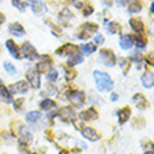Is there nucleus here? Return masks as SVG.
I'll use <instances>...</instances> for the list:
<instances>
[{"mask_svg":"<svg viewBox=\"0 0 154 154\" xmlns=\"http://www.w3.org/2000/svg\"><path fill=\"white\" fill-rule=\"evenodd\" d=\"M94 79H95V84H97V88L100 91H109L114 87V81L111 80V77L100 70L94 72Z\"/></svg>","mask_w":154,"mask_h":154,"instance_id":"obj_1","label":"nucleus"},{"mask_svg":"<svg viewBox=\"0 0 154 154\" xmlns=\"http://www.w3.org/2000/svg\"><path fill=\"white\" fill-rule=\"evenodd\" d=\"M100 53H101V60L104 62L106 66L112 67V66L115 65L116 57H115V55H114V52H112V51H109V49H102Z\"/></svg>","mask_w":154,"mask_h":154,"instance_id":"obj_2","label":"nucleus"},{"mask_svg":"<svg viewBox=\"0 0 154 154\" xmlns=\"http://www.w3.org/2000/svg\"><path fill=\"white\" fill-rule=\"evenodd\" d=\"M21 51H23V55H24L25 57H28V59H37L38 57V53H37V49L34 48L31 44H28V42H25L23 46H21Z\"/></svg>","mask_w":154,"mask_h":154,"instance_id":"obj_3","label":"nucleus"},{"mask_svg":"<svg viewBox=\"0 0 154 154\" xmlns=\"http://www.w3.org/2000/svg\"><path fill=\"white\" fill-rule=\"evenodd\" d=\"M69 98H70V101H72V104H74L76 106H80L84 104V94L81 93V91H72Z\"/></svg>","mask_w":154,"mask_h":154,"instance_id":"obj_4","label":"nucleus"},{"mask_svg":"<svg viewBox=\"0 0 154 154\" xmlns=\"http://www.w3.org/2000/svg\"><path fill=\"white\" fill-rule=\"evenodd\" d=\"M81 133H83V136H84V137L90 139V140H93V142L100 140V134H98L97 132L93 129V128H84V129L81 130Z\"/></svg>","mask_w":154,"mask_h":154,"instance_id":"obj_5","label":"nucleus"},{"mask_svg":"<svg viewBox=\"0 0 154 154\" xmlns=\"http://www.w3.org/2000/svg\"><path fill=\"white\" fill-rule=\"evenodd\" d=\"M27 77H28L29 83H31V85H32L34 88H39V73L38 72H35V70H31V72H28V74H27Z\"/></svg>","mask_w":154,"mask_h":154,"instance_id":"obj_6","label":"nucleus"},{"mask_svg":"<svg viewBox=\"0 0 154 154\" xmlns=\"http://www.w3.org/2000/svg\"><path fill=\"white\" fill-rule=\"evenodd\" d=\"M59 116L65 122H72L74 119V112L70 109V108H63V109H60V112H59Z\"/></svg>","mask_w":154,"mask_h":154,"instance_id":"obj_7","label":"nucleus"},{"mask_svg":"<svg viewBox=\"0 0 154 154\" xmlns=\"http://www.w3.org/2000/svg\"><path fill=\"white\" fill-rule=\"evenodd\" d=\"M27 83L25 81H18V83H16V84L10 85L8 88H10V93H25L27 91Z\"/></svg>","mask_w":154,"mask_h":154,"instance_id":"obj_8","label":"nucleus"},{"mask_svg":"<svg viewBox=\"0 0 154 154\" xmlns=\"http://www.w3.org/2000/svg\"><path fill=\"white\" fill-rule=\"evenodd\" d=\"M80 118L83 121H93V119H97L98 118V114L95 112L94 108H90V109H87V111H83L80 114Z\"/></svg>","mask_w":154,"mask_h":154,"instance_id":"obj_9","label":"nucleus"},{"mask_svg":"<svg viewBox=\"0 0 154 154\" xmlns=\"http://www.w3.org/2000/svg\"><path fill=\"white\" fill-rule=\"evenodd\" d=\"M119 44H121L122 49H130L133 46V39L130 35H122L121 39H119Z\"/></svg>","mask_w":154,"mask_h":154,"instance_id":"obj_10","label":"nucleus"},{"mask_svg":"<svg viewBox=\"0 0 154 154\" xmlns=\"http://www.w3.org/2000/svg\"><path fill=\"white\" fill-rule=\"evenodd\" d=\"M142 81H143V84H144V87L151 88V87H153V83H154L153 73H151V72H146V73L143 74V77H142Z\"/></svg>","mask_w":154,"mask_h":154,"instance_id":"obj_11","label":"nucleus"},{"mask_svg":"<svg viewBox=\"0 0 154 154\" xmlns=\"http://www.w3.org/2000/svg\"><path fill=\"white\" fill-rule=\"evenodd\" d=\"M130 27H132L137 34H143L144 25H143V23L140 20H137V18H132V20H130Z\"/></svg>","mask_w":154,"mask_h":154,"instance_id":"obj_12","label":"nucleus"},{"mask_svg":"<svg viewBox=\"0 0 154 154\" xmlns=\"http://www.w3.org/2000/svg\"><path fill=\"white\" fill-rule=\"evenodd\" d=\"M10 32H11L13 35H16V37H23L25 31H24V28L18 24V23H16V24L10 25Z\"/></svg>","mask_w":154,"mask_h":154,"instance_id":"obj_13","label":"nucleus"},{"mask_svg":"<svg viewBox=\"0 0 154 154\" xmlns=\"http://www.w3.org/2000/svg\"><path fill=\"white\" fill-rule=\"evenodd\" d=\"M128 7H129V11L137 13L142 8V4H140L139 0H128Z\"/></svg>","mask_w":154,"mask_h":154,"instance_id":"obj_14","label":"nucleus"},{"mask_svg":"<svg viewBox=\"0 0 154 154\" xmlns=\"http://www.w3.org/2000/svg\"><path fill=\"white\" fill-rule=\"evenodd\" d=\"M130 116V109L129 108H122L118 112V118H119V123H125L128 121V118Z\"/></svg>","mask_w":154,"mask_h":154,"instance_id":"obj_15","label":"nucleus"},{"mask_svg":"<svg viewBox=\"0 0 154 154\" xmlns=\"http://www.w3.org/2000/svg\"><path fill=\"white\" fill-rule=\"evenodd\" d=\"M51 69V60H45V62H41L37 65V72L38 73H45V72H49Z\"/></svg>","mask_w":154,"mask_h":154,"instance_id":"obj_16","label":"nucleus"},{"mask_svg":"<svg viewBox=\"0 0 154 154\" xmlns=\"http://www.w3.org/2000/svg\"><path fill=\"white\" fill-rule=\"evenodd\" d=\"M31 4H32V8L35 13H44L45 10V6L42 3V0H31Z\"/></svg>","mask_w":154,"mask_h":154,"instance_id":"obj_17","label":"nucleus"},{"mask_svg":"<svg viewBox=\"0 0 154 154\" xmlns=\"http://www.w3.org/2000/svg\"><path fill=\"white\" fill-rule=\"evenodd\" d=\"M73 51H77V48L74 46V45L66 44L65 46H62L60 49H57V53H60V55H63V53H69V55H72V52H73Z\"/></svg>","mask_w":154,"mask_h":154,"instance_id":"obj_18","label":"nucleus"},{"mask_svg":"<svg viewBox=\"0 0 154 154\" xmlns=\"http://www.w3.org/2000/svg\"><path fill=\"white\" fill-rule=\"evenodd\" d=\"M81 62H83V56L79 55V53H73L72 57L69 59V62H67V65L69 66H76V65H79V63H81Z\"/></svg>","mask_w":154,"mask_h":154,"instance_id":"obj_19","label":"nucleus"},{"mask_svg":"<svg viewBox=\"0 0 154 154\" xmlns=\"http://www.w3.org/2000/svg\"><path fill=\"white\" fill-rule=\"evenodd\" d=\"M6 46H7V49L11 52V55L14 57H20V55H18V49H17L16 44H14L13 41H7V42H6Z\"/></svg>","mask_w":154,"mask_h":154,"instance_id":"obj_20","label":"nucleus"},{"mask_svg":"<svg viewBox=\"0 0 154 154\" xmlns=\"http://www.w3.org/2000/svg\"><path fill=\"white\" fill-rule=\"evenodd\" d=\"M133 102L139 106V108H142V109L146 106V104H147V101L144 100V97H143V95H140V94L134 95V97H133Z\"/></svg>","mask_w":154,"mask_h":154,"instance_id":"obj_21","label":"nucleus"},{"mask_svg":"<svg viewBox=\"0 0 154 154\" xmlns=\"http://www.w3.org/2000/svg\"><path fill=\"white\" fill-rule=\"evenodd\" d=\"M0 97L4 98V101H6V102L11 101V94H10V91H8L6 87H3L2 84H0Z\"/></svg>","mask_w":154,"mask_h":154,"instance_id":"obj_22","label":"nucleus"},{"mask_svg":"<svg viewBox=\"0 0 154 154\" xmlns=\"http://www.w3.org/2000/svg\"><path fill=\"white\" fill-rule=\"evenodd\" d=\"M41 108H42V109H49V108H51V109H55V108H56V104H55V102L52 101V100H44V101L41 102Z\"/></svg>","mask_w":154,"mask_h":154,"instance_id":"obj_23","label":"nucleus"},{"mask_svg":"<svg viewBox=\"0 0 154 154\" xmlns=\"http://www.w3.org/2000/svg\"><path fill=\"white\" fill-rule=\"evenodd\" d=\"M31 140V133H29V130H25V128L21 129V143L24 142H29Z\"/></svg>","mask_w":154,"mask_h":154,"instance_id":"obj_24","label":"nucleus"},{"mask_svg":"<svg viewBox=\"0 0 154 154\" xmlns=\"http://www.w3.org/2000/svg\"><path fill=\"white\" fill-rule=\"evenodd\" d=\"M108 31H109L111 34H118L121 31V27H119V24H116V23H109V24H108Z\"/></svg>","mask_w":154,"mask_h":154,"instance_id":"obj_25","label":"nucleus"},{"mask_svg":"<svg viewBox=\"0 0 154 154\" xmlns=\"http://www.w3.org/2000/svg\"><path fill=\"white\" fill-rule=\"evenodd\" d=\"M38 118H39V112L38 111H32V112L27 114V121L28 122H35Z\"/></svg>","mask_w":154,"mask_h":154,"instance_id":"obj_26","label":"nucleus"},{"mask_svg":"<svg viewBox=\"0 0 154 154\" xmlns=\"http://www.w3.org/2000/svg\"><path fill=\"white\" fill-rule=\"evenodd\" d=\"M95 51V45L94 44H85L83 45V52L84 53H93Z\"/></svg>","mask_w":154,"mask_h":154,"instance_id":"obj_27","label":"nucleus"},{"mask_svg":"<svg viewBox=\"0 0 154 154\" xmlns=\"http://www.w3.org/2000/svg\"><path fill=\"white\" fill-rule=\"evenodd\" d=\"M57 79V72L56 70H51V72H48V80H51V81H55Z\"/></svg>","mask_w":154,"mask_h":154,"instance_id":"obj_28","label":"nucleus"},{"mask_svg":"<svg viewBox=\"0 0 154 154\" xmlns=\"http://www.w3.org/2000/svg\"><path fill=\"white\" fill-rule=\"evenodd\" d=\"M4 69L7 70L10 74H14V73H16V67H14L11 63H4Z\"/></svg>","mask_w":154,"mask_h":154,"instance_id":"obj_29","label":"nucleus"},{"mask_svg":"<svg viewBox=\"0 0 154 154\" xmlns=\"http://www.w3.org/2000/svg\"><path fill=\"white\" fill-rule=\"evenodd\" d=\"M13 3L16 4L17 7H18V8L21 10V11H24L25 6H27V3H24V2H21V0H13Z\"/></svg>","mask_w":154,"mask_h":154,"instance_id":"obj_30","label":"nucleus"},{"mask_svg":"<svg viewBox=\"0 0 154 154\" xmlns=\"http://www.w3.org/2000/svg\"><path fill=\"white\" fill-rule=\"evenodd\" d=\"M93 13V7L90 6V4H85V6H83V14L84 16H90Z\"/></svg>","mask_w":154,"mask_h":154,"instance_id":"obj_31","label":"nucleus"},{"mask_svg":"<svg viewBox=\"0 0 154 154\" xmlns=\"http://www.w3.org/2000/svg\"><path fill=\"white\" fill-rule=\"evenodd\" d=\"M23 104H24V98H18V100L14 102V106H16V109H20Z\"/></svg>","mask_w":154,"mask_h":154,"instance_id":"obj_32","label":"nucleus"},{"mask_svg":"<svg viewBox=\"0 0 154 154\" xmlns=\"http://www.w3.org/2000/svg\"><path fill=\"white\" fill-rule=\"evenodd\" d=\"M136 45H137V46H140V48H144V45H146V41L137 37V38H136Z\"/></svg>","mask_w":154,"mask_h":154,"instance_id":"obj_33","label":"nucleus"},{"mask_svg":"<svg viewBox=\"0 0 154 154\" xmlns=\"http://www.w3.org/2000/svg\"><path fill=\"white\" fill-rule=\"evenodd\" d=\"M121 65H122V67H123V72H126V69H129V62H126V59H122Z\"/></svg>","mask_w":154,"mask_h":154,"instance_id":"obj_34","label":"nucleus"},{"mask_svg":"<svg viewBox=\"0 0 154 154\" xmlns=\"http://www.w3.org/2000/svg\"><path fill=\"white\" fill-rule=\"evenodd\" d=\"M94 41H95V42H98V44H102V42H104V39H102L101 35H97V37L94 38Z\"/></svg>","mask_w":154,"mask_h":154,"instance_id":"obj_35","label":"nucleus"},{"mask_svg":"<svg viewBox=\"0 0 154 154\" xmlns=\"http://www.w3.org/2000/svg\"><path fill=\"white\" fill-rule=\"evenodd\" d=\"M74 74H76V73H74L73 70H72V72H70V70H67V79H73Z\"/></svg>","mask_w":154,"mask_h":154,"instance_id":"obj_36","label":"nucleus"},{"mask_svg":"<svg viewBox=\"0 0 154 154\" xmlns=\"http://www.w3.org/2000/svg\"><path fill=\"white\" fill-rule=\"evenodd\" d=\"M111 100H112V101H116V100H118V95H116V94H112V95H111Z\"/></svg>","mask_w":154,"mask_h":154,"instance_id":"obj_37","label":"nucleus"},{"mask_svg":"<svg viewBox=\"0 0 154 154\" xmlns=\"http://www.w3.org/2000/svg\"><path fill=\"white\" fill-rule=\"evenodd\" d=\"M3 21H4V16H3V14H2V13H0V24H2Z\"/></svg>","mask_w":154,"mask_h":154,"instance_id":"obj_38","label":"nucleus"},{"mask_svg":"<svg viewBox=\"0 0 154 154\" xmlns=\"http://www.w3.org/2000/svg\"><path fill=\"white\" fill-rule=\"evenodd\" d=\"M104 3H106L108 6H111V4H112V0H104Z\"/></svg>","mask_w":154,"mask_h":154,"instance_id":"obj_39","label":"nucleus"},{"mask_svg":"<svg viewBox=\"0 0 154 154\" xmlns=\"http://www.w3.org/2000/svg\"><path fill=\"white\" fill-rule=\"evenodd\" d=\"M60 154H69V151H67V150H62Z\"/></svg>","mask_w":154,"mask_h":154,"instance_id":"obj_40","label":"nucleus"},{"mask_svg":"<svg viewBox=\"0 0 154 154\" xmlns=\"http://www.w3.org/2000/svg\"><path fill=\"white\" fill-rule=\"evenodd\" d=\"M146 154H153V151H150V153H146Z\"/></svg>","mask_w":154,"mask_h":154,"instance_id":"obj_41","label":"nucleus"},{"mask_svg":"<svg viewBox=\"0 0 154 154\" xmlns=\"http://www.w3.org/2000/svg\"><path fill=\"white\" fill-rule=\"evenodd\" d=\"M67 2H74V0H67Z\"/></svg>","mask_w":154,"mask_h":154,"instance_id":"obj_42","label":"nucleus"}]
</instances>
